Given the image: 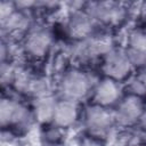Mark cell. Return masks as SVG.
<instances>
[{
  "instance_id": "obj_1",
  "label": "cell",
  "mask_w": 146,
  "mask_h": 146,
  "mask_svg": "<svg viewBox=\"0 0 146 146\" xmlns=\"http://www.w3.org/2000/svg\"><path fill=\"white\" fill-rule=\"evenodd\" d=\"M96 82L91 73L80 67H72L62 73L56 89L59 98L80 103L91 96Z\"/></svg>"
},
{
  "instance_id": "obj_2",
  "label": "cell",
  "mask_w": 146,
  "mask_h": 146,
  "mask_svg": "<svg viewBox=\"0 0 146 146\" xmlns=\"http://www.w3.org/2000/svg\"><path fill=\"white\" fill-rule=\"evenodd\" d=\"M100 68L104 76L111 78L121 83L122 81L128 80L135 71L125 49L121 47H113L102 58Z\"/></svg>"
},
{
  "instance_id": "obj_3",
  "label": "cell",
  "mask_w": 146,
  "mask_h": 146,
  "mask_svg": "<svg viewBox=\"0 0 146 146\" xmlns=\"http://www.w3.org/2000/svg\"><path fill=\"white\" fill-rule=\"evenodd\" d=\"M82 120L89 135L99 138L104 137L115 124L113 110L96 104H90L84 108Z\"/></svg>"
},
{
  "instance_id": "obj_4",
  "label": "cell",
  "mask_w": 146,
  "mask_h": 146,
  "mask_svg": "<svg viewBox=\"0 0 146 146\" xmlns=\"http://www.w3.org/2000/svg\"><path fill=\"white\" fill-rule=\"evenodd\" d=\"M84 9L96 23L107 26L121 24L128 13V8L124 3L114 1L89 2Z\"/></svg>"
},
{
  "instance_id": "obj_5",
  "label": "cell",
  "mask_w": 146,
  "mask_h": 146,
  "mask_svg": "<svg viewBox=\"0 0 146 146\" xmlns=\"http://www.w3.org/2000/svg\"><path fill=\"white\" fill-rule=\"evenodd\" d=\"M52 41V33L48 27L43 25L32 26L25 33L22 46L23 52L34 59H41L50 51Z\"/></svg>"
},
{
  "instance_id": "obj_6",
  "label": "cell",
  "mask_w": 146,
  "mask_h": 146,
  "mask_svg": "<svg viewBox=\"0 0 146 146\" xmlns=\"http://www.w3.org/2000/svg\"><path fill=\"white\" fill-rule=\"evenodd\" d=\"M144 110L145 105L141 97L127 94L120 99L113 110L115 124L122 128L137 124Z\"/></svg>"
},
{
  "instance_id": "obj_7",
  "label": "cell",
  "mask_w": 146,
  "mask_h": 146,
  "mask_svg": "<svg viewBox=\"0 0 146 146\" xmlns=\"http://www.w3.org/2000/svg\"><path fill=\"white\" fill-rule=\"evenodd\" d=\"M90 97L92 99V104L111 108L123 97V86L119 81L103 76L95 83Z\"/></svg>"
},
{
  "instance_id": "obj_8",
  "label": "cell",
  "mask_w": 146,
  "mask_h": 146,
  "mask_svg": "<svg viewBox=\"0 0 146 146\" xmlns=\"http://www.w3.org/2000/svg\"><path fill=\"white\" fill-rule=\"evenodd\" d=\"M33 117L32 110H29L23 103L11 99L2 98L0 104V122L2 128L7 125L23 127L27 124Z\"/></svg>"
},
{
  "instance_id": "obj_9",
  "label": "cell",
  "mask_w": 146,
  "mask_h": 146,
  "mask_svg": "<svg viewBox=\"0 0 146 146\" xmlns=\"http://www.w3.org/2000/svg\"><path fill=\"white\" fill-rule=\"evenodd\" d=\"M96 22L86 9H74L66 21V33L73 41L86 40L94 35Z\"/></svg>"
},
{
  "instance_id": "obj_10",
  "label": "cell",
  "mask_w": 146,
  "mask_h": 146,
  "mask_svg": "<svg viewBox=\"0 0 146 146\" xmlns=\"http://www.w3.org/2000/svg\"><path fill=\"white\" fill-rule=\"evenodd\" d=\"M135 68L146 67V29L136 27L128 33L124 47Z\"/></svg>"
},
{
  "instance_id": "obj_11",
  "label": "cell",
  "mask_w": 146,
  "mask_h": 146,
  "mask_svg": "<svg viewBox=\"0 0 146 146\" xmlns=\"http://www.w3.org/2000/svg\"><path fill=\"white\" fill-rule=\"evenodd\" d=\"M80 115V103L58 98L52 119V124L65 130L75 125V123L79 121Z\"/></svg>"
},
{
  "instance_id": "obj_12",
  "label": "cell",
  "mask_w": 146,
  "mask_h": 146,
  "mask_svg": "<svg viewBox=\"0 0 146 146\" xmlns=\"http://www.w3.org/2000/svg\"><path fill=\"white\" fill-rule=\"evenodd\" d=\"M57 100L58 99L52 94L34 97L31 108L34 120L44 125L52 123Z\"/></svg>"
},
{
  "instance_id": "obj_13",
  "label": "cell",
  "mask_w": 146,
  "mask_h": 146,
  "mask_svg": "<svg viewBox=\"0 0 146 146\" xmlns=\"http://www.w3.org/2000/svg\"><path fill=\"white\" fill-rule=\"evenodd\" d=\"M1 24L9 34H21L24 32L26 33L30 29L29 17L24 14L23 10L17 9L16 6L9 14L1 17Z\"/></svg>"
},
{
  "instance_id": "obj_14",
  "label": "cell",
  "mask_w": 146,
  "mask_h": 146,
  "mask_svg": "<svg viewBox=\"0 0 146 146\" xmlns=\"http://www.w3.org/2000/svg\"><path fill=\"white\" fill-rule=\"evenodd\" d=\"M125 88L128 90V94H130V95H135V96H138L141 98L146 95V84L138 74L137 75L132 74L127 80Z\"/></svg>"
},
{
  "instance_id": "obj_15",
  "label": "cell",
  "mask_w": 146,
  "mask_h": 146,
  "mask_svg": "<svg viewBox=\"0 0 146 146\" xmlns=\"http://www.w3.org/2000/svg\"><path fill=\"white\" fill-rule=\"evenodd\" d=\"M63 131H64V129H62L52 123L47 124V129L44 130V138L49 143H52V144L58 143L63 137Z\"/></svg>"
},
{
  "instance_id": "obj_16",
  "label": "cell",
  "mask_w": 146,
  "mask_h": 146,
  "mask_svg": "<svg viewBox=\"0 0 146 146\" xmlns=\"http://www.w3.org/2000/svg\"><path fill=\"white\" fill-rule=\"evenodd\" d=\"M137 125L139 127V129H140L143 132L146 133V107H145V110L143 111V113H141V115H140V117H139V120H138V122H137Z\"/></svg>"
},
{
  "instance_id": "obj_17",
  "label": "cell",
  "mask_w": 146,
  "mask_h": 146,
  "mask_svg": "<svg viewBox=\"0 0 146 146\" xmlns=\"http://www.w3.org/2000/svg\"><path fill=\"white\" fill-rule=\"evenodd\" d=\"M138 75L141 78V80L145 82V84H146V67H144V68H141L140 70V72L138 73Z\"/></svg>"
}]
</instances>
